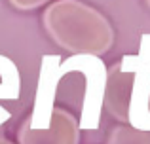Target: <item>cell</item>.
Listing matches in <instances>:
<instances>
[{
	"mask_svg": "<svg viewBox=\"0 0 150 144\" xmlns=\"http://www.w3.org/2000/svg\"><path fill=\"white\" fill-rule=\"evenodd\" d=\"M21 95V76L15 63L8 57L0 55V99L15 100ZM11 118V114L4 106H0V127Z\"/></svg>",
	"mask_w": 150,
	"mask_h": 144,
	"instance_id": "6",
	"label": "cell"
},
{
	"mask_svg": "<svg viewBox=\"0 0 150 144\" xmlns=\"http://www.w3.org/2000/svg\"><path fill=\"white\" fill-rule=\"evenodd\" d=\"M17 140L19 144H80V123L69 110L55 106L48 127L38 129L23 122Z\"/></svg>",
	"mask_w": 150,
	"mask_h": 144,
	"instance_id": "4",
	"label": "cell"
},
{
	"mask_svg": "<svg viewBox=\"0 0 150 144\" xmlns=\"http://www.w3.org/2000/svg\"><path fill=\"white\" fill-rule=\"evenodd\" d=\"M103 108L116 122L150 131V34L135 55H125L106 70Z\"/></svg>",
	"mask_w": 150,
	"mask_h": 144,
	"instance_id": "1",
	"label": "cell"
},
{
	"mask_svg": "<svg viewBox=\"0 0 150 144\" xmlns=\"http://www.w3.org/2000/svg\"><path fill=\"white\" fill-rule=\"evenodd\" d=\"M106 144H150V131L135 129L122 123L110 131Z\"/></svg>",
	"mask_w": 150,
	"mask_h": 144,
	"instance_id": "7",
	"label": "cell"
},
{
	"mask_svg": "<svg viewBox=\"0 0 150 144\" xmlns=\"http://www.w3.org/2000/svg\"><path fill=\"white\" fill-rule=\"evenodd\" d=\"M42 23L51 40L72 55L101 57L114 44L108 19L80 0H53L44 10Z\"/></svg>",
	"mask_w": 150,
	"mask_h": 144,
	"instance_id": "2",
	"label": "cell"
},
{
	"mask_svg": "<svg viewBox=\"0 0 150 144\" xmlns=\"http://www.w3.org/2000/svg\"><path fill=\"white\" fill-rule=\"evenodd\" d=\"M61 59L59 55H46L42 59V68H40V80H38V89H36V99H34V108L33 114L25 119L30 127L44 129L51 123V112H53V100H55V91L61 76L57 74Z\"/></svg>",
	"mask_w": 150,
	"mask_h": 144,
	"instance_id": "5",
	"label": "cell"
},
{
	"mask_svg": "<svg viewBox=\"0 0 150 144\" xmlns=\"http://www.w3.org/2000/svg\"><path fill=\"white\" fill-rule=\"evenodd\" d=\"M146 4H148V6H150V0H146Z\"/></svg>",
	"mask_w": 150,
	"mask_h": 144,
	"instance_id": "10",
	"label": "cell"
},
{
	"mask_svg": "<svg viewBox=\"0 0 150 144\" xmlns=\"http://www.w3.org/2000/svg\"><path fill=\"white\" fill-rule=\"evenodd\" d=\"M0 144H13L11 140H8L6 137H4V133H0Z\"/></svg>",
	"mask_w": 150,
	"mask_h": 144,
	"instance_id": "9",
	"label": "cell"
},
{
	"mask_svg": "<svg viewBox=\"0 0 150 144\" xmlns=\"http://www.w3.org/2000/svg\"><path fill=\"white\" fill-rule=\"evenodd\" d=\"M48 2H53V0H10L11 6L17 8V10H23V11L40 8V6H44V4H48Z\"/></svg>",
	"mask_w": 150,
	"mask_h": 144,
	"instance_id": "8",
	"label": "cell"
},
{
	"mask_svg": "<svg viewBox=\"0 0 150 144\" xmlns=\"http://www.w3.org/2000/svg\"><path fill=\"white\" fill-rule=\"evenodd\" d=\"M69 72H82L86 76V93L82 106L80 129H97L103 110V97L106 85V67L95 55H72L59 65V76Z\"/></svg>",
	"mask_w": 150,
	"mask_h": 144,
	"instance_id": "3",
	"label": "cell"
}]
</instances>
